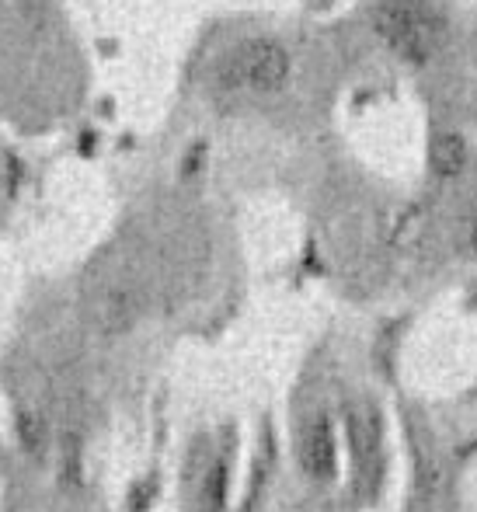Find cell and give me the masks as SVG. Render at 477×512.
I'll return each instance as SVG.
<instances>
[{
    "label": "cell",
    "instance_id": "obj_1",
    "mask_svg": "<svg viewBox=\"0 0 477 512\" xmlns=\"http://www.w3.org/2000/svg\"><path fill=\"white\" fill-rule=\"evenodd\" d=\"M377 32L408 60H429L443 46V18L425 0H383Z\"/></svg>",
    "mask_w": 477,
    "mask_h": 512
},
{
    "label": "cell",
    "instance_id": "obj_2",
    "mask_svg": "<svg viewBox=\"0 0 477 512\" xmlns=\"http://www.w3.org/2000/svg\"><path fill=\"white\" fill-rule=\"evenodd\" d=\"M289 56L279 42L255 39L248 46L234 49L220 70L223 88H248V91H272L286 81Z\"/></svg>",
    "mask_w": 477,
    "mask_h": 512
},
{
    "label": "cell",
    "instance_id": "obj_3",
    "mask_svg": "<svg viewBox=\"0 0 477 512\" xmlns=\"http://www.w3.org/2000/svg\"><path fill=\"white\" fill-rule=\"evenodd\" d=\"M136 317H140V297H136L133 286H112V290L101 293V300L95 304V321L105 335L129 331Z\"/></svg>",
    "mask_w": 477,
    "mask_h": 512
},
{
    "label": "cell",
    "instance_id": "obj_4",
    "mask_svg": "<svg viewBox=\"0 0 477 512\" xmlns=\"http://www.w3.org/2000/svg\"><path fill=\"white\" fill-rule=\"evenodd\" d=\"M303 464L314 478H324L335 467V443H331L328 422H314L303 436Z\"/></svg>",
    "mask_w": 477,
    "mask_h": 512
},
{
    "label": "cell",
    "instance_id": "obj_5",
    "mask_svg": "<svg viewBox=\"0 0 477 512\" xmlns=\"http://www.w3.org/2000/svg\"><path fill=\"white\" fill-rule=\"evenodd\" d=\"M429 161L439 175H460L467 164V143L460 140L457 133H443L432 140V150H429Z\"/></svg>",
    "mask_w": 477,
    "mask_h": 512
},
{
    "label": "cell",
    "instance_id": "obj_6",
    "mask_svg": "<svg viewBox=\"0 0 477 512\" xmlns=\"http://www.w3.org/2000/svg\"><path fill=\"white\" fill-rule=\"evenodd\" d=\"M18 439H21V450L25 453H32V457L42 453V446H46V425H42V418L35 415V411H21Z\"/></svg>",
    "mask_w": 477,
    "mask_h": 512
},
{
    "label": "cell",
    "instance_id": "obj_7",
    "mask_svg": "<svg viewBox=\"0 0 477 512\" xmlns=\"http://www.w3.org/2000/svg\"><path fill=\"white\" fill-rule=\"evenodd\" d=\"M471 244H474V251H477V213H474V220H471Z\"/></svg>",
    "mask_w": 477,
    "mask_h": 512
}]
</instances>
